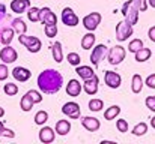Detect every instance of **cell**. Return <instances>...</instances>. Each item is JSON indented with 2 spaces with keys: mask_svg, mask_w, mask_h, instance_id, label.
<instances>
[{
  "mask_svg": "<svg viewBox=\"0 0 155 144\" xmlns=\"http://www.w3.org/2000/svg\"><path fill=\"white\" fill-rule=\"evenodd\" d=\"M38 89L41 90V93L45 95H54L57 93L62 86H63V77L59 71L56 69H45L38 75Z\"/></svg>",
  "mask_w": 155,
  "mask_h": 144,
  "instance_id": "1",
  "label": "cell"
},
{
  "mask_svg": "<svg viewBox=\"0 0 155 144\" xmlns=\"http://www.w3.org/2000/svg\"><path fill=\"white\" fill-rule=\"evenodd\" d=\"M18 41H20L21 45H24L30 53H38V51L42 48L41 39L36 38V36H27V35L24 33V35H20V36H18Z\"/></svg>",
  "mask_w": 155,
  "mask_h": 144,
  "instance_id": "2",
  "label": "cell"
},
{
  "mask_svg": "<svg viewBox=\"0 0 155 144\" xmlns=\"http://www.w3.org/2000/svg\"><path fill=\"white\" fill-rule=\"evenodd\" d=\"M125 56H127V51H125V48L122 47V45H116V47L110 48V51L107 53V60H108V63L110 65H119V63H122V60L125 59Z\"/></svg>",
  "mask_w": 155,
  "mask_h": 144,
  "instance_id": "3",
  "label": "cell"
},
{
  "mask_svg": "<svg viewBox=\"0 0 155 144\" xmlns=\"http://www.w3.org/2000/svg\"><path fill=\"white\" fill-rule=\"evenodd\" d=\"M131 35H133V26H131V24H128V23H125V21L117 23V26H116V39H117L119 42L127 41Z\"/></svg>",
  "mask_w": 155,
  "mask_h": 144,
  "instance_id": "4",
  "label": "cell"
},
{
  "mask_svg": "<svg viewBox=\"0 0 155 144\" xmlns=\"http://www.w3.org/2000/svg\"><path fill=\"white\" fill-rule=\"evenodd\" d=\"M101 14L100 12H91V14H87L84 18H83V26L89 30V32H94L98 26H100V23H101Z\"/></svg>",
  "mask_w": 155,
  "mask_h": 144,
  "instance_id": "5",
  "label": "cell"
},
{
  "mask_svg": "<svg viewBox=\"0 0 155 144\" xmlns=\"http://www.w3.org/2000/svg\"><path fill=\"white\" fill-rule=\"evenodd\" d=\"M62 113L65 114V116H68L69 119H72V120H77V119H80V114H81V111H80V105L77 104V102H66L63 107H62Z\"/></svg>",
  "mask_w": 155,
  "mask_h": 144,
  "instance_id": "6",
  "label": "cell"
},
{
  "mask_svg": "<svg viewBox=\"0 0 155 144\" xmlns=\"http://www.w3.org/2000/svg\"><path fill=\"white\" fill-rule=\"evenodd\" d=\"M62 23L66 27H75L80 23V20H78V17L75 15V12L71 8H65L62 11Z\"/></svg>",
  "mask_w": 155,
  "mask_h": 144,
  "instance_id": "7",
  "label": "cell"
},
{
  "mask_svg": "<svg viewBox=\"0 0 155 144\" xmlns=\"http://www.w3.org/2000/svg\"><path fill=\"white\" fill-rule=\"evenodd\" d=\"M104 81H105V84H107L110 89H119V87H120V83H122V77H120L117 72L105 71V74H104Z\"/></svg>",
  "mask_w": 155,
  "mask_h": 144,
  "instance_id": "8",
  "label": "cell"
},
{
  "mask_svg": "<svg viewBox=\"0 0 155 144\" xmlns=\"http://www.w3.org/2000/svg\"><path fill=\"white\" fill-rule=\"evenodd\" d=\"M17 57H18V54H17L15 48H12L11 45H5V48L0 50V60L3 63H8V65L14 63L17 60Z\"/></svg>",
  "mask_w": 155,
  "mask_h": 144,
  "instance_id": "9",
  "label": "cell"
},
{
  "mask_svg": "<svg viewBox=\"0 0 155 144\" xmlns=\"http://www.w3.org/2000/svg\"><path fill=\"white\" fill-rule=\"evenodd\" d=\"M107 56V47L104 44H100L92 50V54H91V62L94 66H98L100 62L104 60V57Z\"/></svg>",
  "mask_w": 155,
  "mask_h": 144,
  "instance_id": "10",
  "label": "cell"
},
{
  "mask_svg": "<svg viewBox=\"0 0 155 144\" xmlns=\"http://www.w3.org/2000/svg\"><path fill=\"white\" fill-rule=\"evenodd\" d=\"M39 21L42 24H57V17L50 8L39 9Z\"/></svg>",
  "mask_w": 155,
  "mask_h": 144,
  "instance_id": "11",
  "label": "cell"
},
{
  "mask_svg": "<svg viewBox=\"0 0 155 144\" xmlns=\"http://www.w3.org/2000/svg\"><path fill=\"white\" fill-rule=\"evenodd\" d=\"M139 9L136 8V5H134V2H131V5L128 6V9H127V12H125V15H124V21L125 23H128V24H131V26H134V24H137V21H139Z\"/></svg>",
  "mask_w": 155,
  "mask_h": 144,
  "instance_id": "12",
  "label": "cell"
},
{
  "mask_svg": "<svg viewBox=\"0 0 155 144\" xmlns=\"http://www.w3.org/2000/svg\"><path fill=\"white\" fill-rule=\"evenodd\" d=\"M98 84H100V78L97 77V75H94V77H91V78H87V80H84V83H83V90L87 93V95H95L97 92H98Z\"/></svg>",
  "mask_w": 155,
  "mask_h": 144,
  "instance_id": "13",
  "label": "cell"
},
{
  "mask_svg": "<svg viewBox=\"0 0 155 144\" xmlns=\"http://www.w3.org/2000/svg\"><path fill=\"white\" fill-rule=\"evenodd\" d=\"M12 77L20 81V83H26L30 77H32V72L27 69V68H23V66H17L12 69Z\"/></svg>",
  "mask_w": 155,
  "mask_h": 144,
  "instance_id": "14",
  "label": "cell"
},
{
  "mask_svg": "<svg viewBox=\"0 0 155 144\" xmlns=\"http://www.w3.org/2000/svg\"><path fill=\"white\" fill-rule=\"evenodd\" d=\"M54 137H56L54 129L50 128V126H44V125H42V128H41V131H39V141L44 144H50L54 141Z\"/></svg>",
  "mask_w": 155,
  "mask_h": 144,
  "instance_id": "15",
  "label": "cell"
},
{
  "mask_svg": "<svg viewBox=\"0 0 155 144\" xmlns=\"http://www.w3.org/2000/svg\"><path fill=\"white\" fill-rule=\"evenodd\" d=\"M81 125H83V128H84L86 131H89V132H97V131L100 129V126H101L100 120H98L97 117H91V116L83 117V119H81Z\"/></svg>",
  "mask_w": 155,
  "mask_h": 144,
  "instance_id": "16",
  "label": "cell"
},
{
  "mask_svg": "<svg viewBox=\"0 0 155 144\" xmlns=\"http://www.w3.org/2000/svg\"><path fill=\"white\" fill-rule=\"evenodd\" d=\"M9 8L15 14H23V12H26V9L30 8V0H12Z\"/></svg>",
  "mask_w": 155,
  "mask_h": 144,
  "instance_id": "17",
  "label": "cell"
},
{
  "mask_svg": "<svg viewBox=\"0 0 155 144\" xmlns=\"http://www.w3.org/2000/svg\"><path fill=\"white\" fill-rule=\"evenodd\" d=\"M81 90H83V87H81L80 81H77V80H69L68 81V84H66V93H68V96L77 98V96H80Z\"/></svg>",
  "mask_w": 155,
  "mask_h": 144,
  "instance_id": "18",
  "label": "cell"
},
{
  "mask_svg": "<svg viewBox=\"0 0 155 144\" xmlns=\"http://www.w3.org/2000/svg\"><path fill=\"white\" fill-rule=\"evenodd\" d=\"M75 74L80 77V78H83V80H87V78H91V77H94L95 75V71L91 68V66H75Z\"/></svg>",
  "mask_w": 155,
  "mask_h": 144,
  "instance_id": "19",
  "label": "cell"
},
{
  "mask_svg": "<svg viewBox=\"0 0 155 144\" xmlns=\"http://www.w3.org/2000/svg\"><path fill=\"white\" fill-rule=\"evenodd\" d=\"M51 54H53V59H54L56 63H62V60H63V53H62V44H60L59 41H56L51 45Z\"/></svg>",
  "mask_w": 155,
  "mask_h": 144,
  "instance_id": "20",
  "label": "cell"
},
{
  "mask_svg": "<svg viewBox=\"0 0 155 144\" xmlns=\"http://www.w3.org/2000/svg\"><path fill=\"white\" fill-rule=\"evenodd\" d=\"M95 45V35L94 32H87L83 38H81V48L83 50H91Z\"/></svg>",
  "mask_w": 155,
  "mask_h": 144,
  "instance_id": "21",
  "label": "cell"
},
{
  "mask_svg": "<svg viewBox=\"0 0 155 144\" xmlns=\"http://www.w3.org/2000/svg\"><path fill=\"white\" fill-rule=\"evenodd\" d=\"M12 29H14V32L18 33V35H24V33L27 32V26H26V23H24L21 18L12 20Z\"/></svg>",
  "mask_w": 155,
  "mask_h": 144,
  "instance_id": "22",
  "label": "cell"
},
{
  "mask_svg": "<svg viewBox=\"0 0 155 144\" xmlns=\"http://www.w3.org/2000/svg\"><path fill=\"white\" fill-rule=\"evenodd\" d=\"M71 131V123L68 120H59L56 123V134L59 135H66Z\"/></svg>",
  "mask_w": 155,
  "mask_h": 144,
  "instance_id": "23",
  "label": "cell"
},
{
  "mask_svg": "<svg viewBox=\"0 0 155 144\" xmlns=\"http://www.w3.org/2000/svg\"><path fill=\"white\" fill-rule=\"evenodd\" d=\"M142 89H143V80H142V77L139 74L133 75V80H131V90H133V93H140Z\"/></svg>",
  "mask_w": 155,
  "mask_h": 144,
  "instance_id": "24",
  "label": "cell"
},
{
  "mask_svg": "<svg viewBox=\"0 0 155 144\" xmlns=\"http://www.w3.org/2000/svg\"><path fill=\"white\" fill-rule=\"evenodd\" d=\"M136 54V62H139V63H142V62H146V60H149V57H151V54H152V51L149 50V48H145L142 47L137 53H134Z\"/></svg>",
  "mask_w": 155,
  "mask_h": 144,
  "instance_id": "25",
  "label": "cell"
},
{
  "mask_svg": "<svg viewBox=\"0 0 155 144\" xmlns=\"http://www.w3.org/2000/svg\"><path fill=\"white\" fill-rule=\"evenodd\" d=\"M33 105H35V102L32 101V98L27 95V93L23 96V98H21V101H20V108H21L23 111H26V113H27V111H30V110L33 108Z\"/></svg>",
  "mask_w": 155,
  "mask_h": 144,
  "instance_id": "26",
  "label": "cell"
},
{
  "mask_svg": "<svg viewBox=\"0 0 155 144\" xmlns=\"http://www.w3.org/2000/svg\"><path fill=\"white\" fill-rule=\"evenodd\" d=\"M119 113H120V107H119V105H111L110 108L105 110L104 119H105V120H113V119H116V116H117Z\"/></svg>",
  "mask_w": 155,
  "mask_h": 144,
  "instance_id": "27",
  "label": "cell"
},
{
  "mask_svg": "<svg viewBox=\"0 0 155 144\" xmlns=\"http://www.w3.org/2000/svg\"><path fill=\"white\" fill-rule=\"evenodd\" d=\"M14 29H3V32H2V42L5 44V45H9L11 42H12V39H14Z\"/></svg>",
  "mask_w": 155,
  "mask_h": 144,
  "instance_id": "28",
  "label": "cell"
},
{
  "mask_svg": "<svg viewBox=\"0 0 155 144\" xmlns=\"http://www.w3.org/2000/svg\"><path fill=\"white\" fill-rule=\"evenodd\" d=\"M47 120H48V113H47V111L41 110V111H38V113L35 114V123H36V125L42 126V125L47 123Z\"/></svg>",
  "mask_w": 155,
  "mask_h": 144,
  "instance_id": "29",
  "label": "cell"
},
{
  "mask_svg": "<svg viewBox=\"0 0 155 144\" xmlns=\"http://www.w3.org/2000/svg\"><path fill=\"white\" fill-rule=\"evenodd\" d=\"M148 132V125L146 123H137L134 128H133V134L136 135V137H142V135H145Z\"/></svg>",
  "mask_w": 155,
  "mask_h": 144,
  "instance_id": "30",
  "label": "cell"
},
{
  "mask_svg": "<svg viewBox=\"0 0 155 144\" xmlns=\"http://www.w3.org/2000/svg\"><path fill=\"white\" fill-rule=\"evenodd\" d=\"M27 18H29V21H32V23H38V21H39V8H35V6L29 8Z\"/></svg>",
  "mask_w": 155,
  "mask_h": 144,
  "instance_id": "31",
  "label": "cell"
},
{
  "mask_svg": "<svg viewBox=\"0 0 155 144\" xmlns=\"http://www.w3.org/2000/svg\"><path fill=\"white\" fill-rule=\"evenodd\" d=\"M44 32H45V36L47 38H54L57 35V24H45L44 26Z\"/></svg>",
  "mask_w": 155,
  "mask_h": 144,
  "instance_id": "32",
  "label": "cell"
},
{
  "mask_svg": "<svg viewBox=\"0 0 155 144\" xmlns=\"http://www.w3.org/2000/svg\"><path fill=\"white\" fill-rule=\"evenodd\" d=\"M66 60H68L69 65H72V66H78L80 62H81V57H80V54H77V53H68Z\"/></svg>",
  "mask_w": 155,
  "mask_h": 144,
  "instance_id": "33",
  "label": "cell"
},
{
  "mask_svg": "<svg viewBox=\"0 0 155 144\" xmlns=\"http://www.w3.org/2000/svg\"><path fill=\"white\" fill-rule=\"evenodd\" d=\"M104 107V102L101 99H91L89 101V110L91 111H101Z\"/></svg>",
  "mask_w": 155,
  "mask_h": 144,
  "instance_id": "34",
  "label": "cell"
},
{
  "mask_svg": "<svg viewBox=\"0 0 155 144\" xmlns=\"http://www.w3.org/2000/svg\"><path fill=\"white\" fill-rule=\"evenodd\" d=\"M3 90L8 96H15L18 93V86L17 84H12V83H8L3 86Z\"/></svg>",
  "mask_w": 155,
  "mask_h": 144,
  "instance_id": "35",
  "label": "cell"
},
{
  "mask_svg": "<svg viewBox=\"0 0 155 144\" xmlns=\"http://www.w3.org/2000/svg\"><path fill=\"white\" fill-rule=\"evenodd\" d=\"M143 47V41L142 39H133L128 45V51L130 53H137L140 48Z\"/></svg>",
  "mask_w": 155,
  "mask_h": 144,
  "instance_id": "36",
  "label": "cell"
},
{
  "mask_svg": "<svg viewBox=\"0 0 155 144\" xmlns=\"http://www.w3.org/2000/svg\"><path fill=\"white\" fill-rule=\"evenodd\" d=\"M116 128L119 132L125 134V132H128V122L125 119H119V120H116Z\"/></svg>",
  "mask_w": 155,
  "mask_h": 144,
  "instance_id": "37",
  "label": "cell"
},
{
  "mask_svg": "<svg viewBox=\"0 0 155 144\" xmlns=\"http://www.w3.org/2000/svg\"><path fill=\"white\" fill-rule=\"evenodd\" d=\"M27 95L32 98V101L35 102V104H39V102H42V93L41 92H38V90H29L27 92Z\"/></svg>",
  "mask_w": 155,
  "mask_h": 144,
  "instance_id": "38",
  "label": "cell"
},
{
  "mask_svg": "<svg viewBox=\"0 0 155 144\" xmlns=\"http://www.w3.org/2000/svg\"><path fill=\"white\" fill-rule=\"evenodd\" d=\"M133 2H134L136 8H137L140 12H145V11L148 9V0H133Z\"/></svg>",
  "mask_w": 155,
  "mask_h": 144,
  "instance_id": "39",
  "label": "cell"
},
{
  "mask_svg": "<svg viewBox=\"0 0 155 144\" xmlns=\"http://www.w3.org/2000/svg\"><path fill=\"white\" fill-rule=\"evenodd\" d=\"M9 75V69L6 66V63H2L0 65V81H5Z\"/></svg>",
  "mask_w": 155,
  "mask_h": 144,
  "instance_id": "40",
  "label": "cell"
},
{
  "mask_svg": "<svg viewBox=\"0 0 155 144\" xmlns=\"http://www.w3.org/2000/svg\"><path fill=\"white\" fill-rule=\"evenodd\" d=\"M145 104H146V107H148L151 111L155 113V96H148L146 101H145Z\"/></svg>",
  "mask_w": 155,
  "mask_h": 144,
  "instance_id": "41",
  "label": "cell"
},
{
  "mask_svg": "<svg viewBox=\"0 0 155 144\" xmlns=\"http://www.w3.org/2000/svg\"><path fill=\"white\" fill-rule=\"evenodd\" d=\"M145 84H146L148 87H151V89H155V74H152V75H149V77L146 78Z\"/></svg>",
  "mask_w": 155,
  "mask_h": 144,
  "instance_id": "42",
  "label": "cell"
},
{
  "mask_svg": "<svg viewBox=\"0 0 155 144\" xmlns=\"http://www.w3.org/2000/svg\"><path fill=\"white\" fill-rule=\"evenodd\" d=\"M2 137H9V138H14V137H15V132H14V131H11V129H6V128H3Z\"/></svg>",
  "mask_w": 155,
  "mask_h": 144,
  "instance_id": "43",
  "label": "cell"
},
{
  "mask_svg": "<svg viewBox=\"0 0 155 144\" xmlns=\"http://www.w3.org/2000/svg\"><path fill=\"white\" fill-rule=\"evenodd\" d=\"M148 36H149V39L155 42V26H152L151 29H149V32H148Z\"/></svg>",
  "mask_w": 155,
  "mask_h": 144,
  "instance_id": "44",
  "label": "cell"
},
{
  "mask_svg": "<svg viewBox=\"0 0 155 144\" xmlns=\"http://www.w3.org/2000/svg\"><path fill=\"white\" fill-rule=\"evenodd\" d=\"M148 6H151V8H155V0H148Z\"/></svg>",
  "mask_w": 155,
  "mask_h": 144,
  "instance_id": "45",
  "label": "cell"
},
{
  "mask_svg": "<svg viewBox=\"0 0 155 144\" xmlns=\"http://www.w3.org/2000/svg\"><path fill=\"white\" fill-rule=\"evenodd\" d=\"M3 128H5V126H3V122L0 120V137H2V132H3Z\"/></svg>",
  "mask_w": 155,
  "mask_h": 144,
  "instance_id": "46",
  "label": "cell"
},
{
  "mask_svg": "<svg viewBox=\"0 0 155 144\" xmlns=\"http://www.w3.org/2000/svg\"><path fill=\"white\" fill-rule=\"evenodd\" d=\"M151 126L155 129V117H152V120H151Z\"/></svg>",
  "mask_w": 155,
  "mask_h": 144,
  "instance_id": "47",
  "label": "cell"
},
{
  "mask_svg": "<svg viewBox=\"0 0 155 144\" xmlns=\"http://www.w3.org/2000/svg\"><path fill=\"white\" fill-rule=\"evenodd\" d=\"M3 116H5V110L0 107V117H3Z\"/></svg>",
  "mask_w": 155,
  "mask_h": 144,
  "instance_id": "48",
  "label": "cell"
}]
</instances>
